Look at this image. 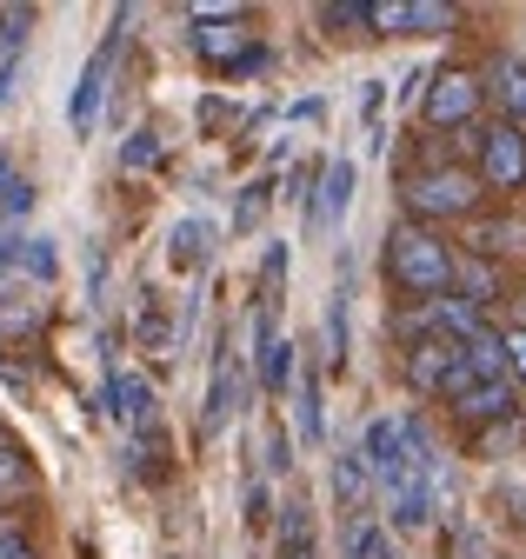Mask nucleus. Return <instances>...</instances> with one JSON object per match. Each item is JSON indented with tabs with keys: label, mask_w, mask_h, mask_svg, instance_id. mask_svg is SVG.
<instances>
[{
	"label": "nucleus",
	"mask_w": 526,
	"mask_h": 559,
	"mask_svg": "<svg viewBox=\"0 0 526 559\" xmlns=\"http://www.w3.org/2000/svg\"><path fill=\"white\" fill-rule=\"evenodd\" d=\"M453 247L433 234V227H414V221H401L386 234V280L401 294H414V300H440V294H453Z\"/></svg>",
	"instance_id": "f257e3e1"
},
{
	"label": "nucleus",
	"mask_w": 526,
	"mask_h": 559,
	"mask_svg": "<svg viewBox=\"0 0 526 559\" xmlns=\"http://www.w3.org/2000/svg\"><path fill=\"white\" fill-rule=\"evenodd\" d=\"M401 200H407L414 227H427V221H474V214H480V200H487V187H480L474 167L440 160V167L407 174V180H401Z\"/></svg>",
	"instance_id": "f03ea898"
},
{
	"label": "nucleus",
	"mask_w": 526,
	"mask_h": 559,
	"mask_svg": "<svg viewBox=\"0 0 526 559\" xmlns=\"http://www.w3.org/2000/svg\"><path fill=\"white\" fill-rule=\"evenodd\" d=\"M407 380H414V393H440V400H459L480 373L467 367V346L459 340H440V333H427V340H414L407 346Z\"/></svg>",
	"instance_id": "7ed1b4c3"
},
{
	"label": "nucleus",
	"mask_w": 526,
	"mask_h": 559,
	"mask_svg": "<svg viewBox=\"0 0 526 559\" xmlns=\"http://www.w3.org/2000/svg\"><path fill=\"white\" fill-rule=\"evenodd\" d=\"M474 154H480V187H493V193H519L526 187V133L519 127H506V120H493V127H480L474 133Z\"/></svg>",
	"instance_id": "20e7f679"
},
{
	"label": "nucleus",
	"mask_w": 526,
	"mask_h": 559,
	"mask_svg": "<svg viewBox=\"0 0 526 559\" xmlns=\"http://www.w3.org/2000/svg\"><path fill=\"white\" fill-rule=\"evenodd\" d=\"M480 100H487L480 74H467V67H440L433 87H427V107H420V114H427V127H474Z\"/></svg>",
	"instance_id": "39448f33"
},
{
	"label": "nucleus",
	"mask_w": 526,
	"mask_h": 559,
	"mask_svg": "<svg viewBox=\"0 0 526 559\" xmlns=\"http://www.w3.org/2000/svg\"><path fill=\"white\" fill-rule=\"evenodd\" d=\"M120 27H127V14H113V34L94 47V60L81 67V87H74V100H68V120H74V133H94V120H100V100H107V81H113V60H120Z\"/></svg>",
	"instance_id": "423d86ee"
},
{
	"label": "nucleus",
	"mask_w": 526,
	"mask_h": 559,
	"mask_svg": "<svg viewBox=\"0 0 526 559\" xmlns=\"http://www.w3.org/2000/svg\"><path fill=\"white\" fill-rule=\"evenodd\" d=\"M367 27L373 34H446L459 27V8H446V0H373Z\"/></svg>",
	"instance_id": "0eeeda50"
},
{
	"label": "nucleus",
	"mask_w": 526,
	"mask_h": 559,
	"mask_svg": "<svg viewBox=\"0 0 526 559\" xmlns=\"http://www.w3.org/2000/svg\"><path fill=\"white\" fill-rule=\"evenodd\" d=\"M347 206H354V160H326V167H320V193L307 200L313 234H334V227L347 221Z\"/></svg>",
	"instance_id": "6e6552de"
},
{
	"label": "nucleus",
	"mask_w": 526,
	"mask_h": 559,
	"mask_svg": "<svg viewBox=\"0 0 526 559\" xmlns=\"http://www.w3.org/2000/svg\"><path fill=\"white\" fill-rule=\"evenodd\" d=\"M253 360H260V386L274 400L294 386V340L274 333V313H253Z\"/></svg>",
	"instance_id": "1a4fd4ad"
},
{
	"label": "nucleus",
	"mask_w": 526,
	"mask_h": 559,
	"mask_svg": "<svg viewBox=\"0 0 526 559\" xmlns=\"http://www.w3.org/2000/svg\"><path fill=\"white\" fill-rule=\"evenodd\" d=\"M334 500H340L347 513H367V500H373V466H367L360 447L334 453Z\"/></svg>",
	"instance_id": "9d476101"
},
{
	"label": "nucleus",
	"mask_w": 526,
	"mask_h": 559,
	"mask_svg": "<svg viewBox=\"0 0 526 559\" xmlns=\"http://www.w3.org/2000/svg\"><path fill=\"white\" fill-rule=\"evenodd\" d=\"M27 493H34V460L8 427H0V507H21Z\"/></svg>",
	"instance_id": "9b49d317"
},
{
	"label": "nucleus",
	"mask_w": 526,
	"mask_h": 559,
	"mask_svg": "<svg viewBox=\"0 0 526 559\" xmlns=\"http://www.w3.org/2000/svg\"><path fill=\"white\" fill-rule=\"evenodd\" d=\"M193 53H201L207 67H240V53H247V34H240V21L193 27Z\"/></svg>",
	"instance_id": "f8f14e48"
},
{
	"label": "nucleus",
	"mask_w": 526,
	"mask_h": 559,
	"mask_svg": "<svg viewBox=\"0 0 526 559\" xmlns=\"http://www.w3.org/2000/svg\"><path fill=\"white\" fill-rule=\"evenodd\" d=\"M453 406L467 413V419H506V413L519 406V393H513V380H474Z\"/></svg>",
	"instance_id": "ddd939ff"
},
{
	"label": "nucleus",
	"mask_w": 526,
	"mask_h": 559,
	"mask_svg": "<svg viewBox=\"0 0 526 559\" xmlns=\"http://www.w3.org/2000/svg\"><path fill=\"white\" fill-rule=\"evenodd\" d=\"M113 413H120L134 433H154V386L134 380V373H113Z\"/></svg>",
	"instance_id": "4468645a"
},
{
	"label": "nucleus",
	"mask_w": 526,
	"mask_h": 559,
	"mask_svg": "<svg viewBox=\"0 0 526 559\" xmlns=\"http://www.w3.org/2000/svg\"><path fill=\"white\" fill-rule=\"evenodd\" d=\"M467 253L474 260H500V253H526V221H480L467 234Z\"/></svg>",
	"instance_id": "2eb2a0df"
},
{
	"label": "nucleus",
	"mask_w": 526,
	"mask_h": 559,
	"mask_svg": "<svg viewBox=\"0 0 526 559\" xmlns=\"http://www.w3.org/2000/svg\"><path fill=\"white\" fill-rule=\"evenodd\" d=\"M234 354H227V340H220V360H214V386H207V413H201V433H220L227 419H234Z\"/></svg>",
	"instance_id": "dca6fc26"
},
{
	"label": "nucleus",
	"mask_w": 526,
	"mask_h": 559,
	"mask_svg": "<svg viewBox=\"0 0 526 559\" xmlns=\"http://www.w3.org/2000/svg\"><path fill=\"white\" fill-rule=\"evenodd\" d=\"M207 253H214V227H207V221H180V227H174L167 260H174L180 273H201V266H207Z\"/></svg>",
	"instance_id": "f3484780"
},
{
	"label": "nucleus",
	"mask_w": 526,
	"mask_h": 559,
	"mask_svg": "<svg viewBox=\"0 0 526 559\" xmlns=\"http://www.w3.org/2000/svg\"><path fill=\"white\" fill-rule=\"evenodd\" d=\"M480 87L506 107V127H513V120H519V107H526V60H513V53H506V60H493V74H487Z\"/></svg>",
	"instance_id": "a211bd4d"
},
{
	"label": "nucleus",
	"mask_w": 526,
	"mask_h": 559,
	"mask_svg": "<svg viewBox=\"0 0 526 559\" xmlns=\"http://www.w3.org/2000/svg\"><path fill=\"white\" fill-rule=\"evenodd\" d=\"M347 559H401V546H393V533L380 520H354L347 526Z\"/></svg>",
	"instance_id": "6ab92c4d"
},
{
	"label": "nucleus",
	"mask_w": 526,
	"mask_h": 559,
	"mask_svg": "<svg viewBox=\"0 0 526 559\" xmlns=\"http://www.w3.org/2000/svg\"><path fill=\"white\" fill-rule=\"evenodd\" d=\"M280 559H313V507L294 500L280 520Z\"/></svg>",
	"instance_id": "aec40b11"
},
{
	"label": "nucleus",
	"mask_w": 526,
	"mask_h": 559,
	"mask_svg": "<svg viewBox=\"0 0 526 559\" xmlns=\"http://www.w3.org/2000/svg\"><path fill=\"white\" fill-rule=\"evenodd\" d=\"M294 400H300V440L320 447V440H326V419H320V380L300 373V380H294Z\"/></svg>",
	"instance_id": "412c9836"
},
{
	"label": "nucleus",
	"mask_w": 526,
	"mask_h": 559,
	"mask_svg": "<svg viewBox=\"0 0 526 559\" xmlns=\"http://www.w3.org/2000/svg\"><path fill=\"white\" fill-rule=\"evenodd\" d=\"M141 346H147V354L154 360H167L174 354V326H167V307L147 294V307H141Z\"/></svg>",
	"instance_id": "4be33fe9"
},
{
	"label": "nucleus",
	"mask_w": 526,
	"mask_h": 559,
	"mask_svg": "<svg viewBox=\"0 0 526 559\" xmlns=\"http://www.w3.org/2000/svg\"><path fill=\"white\" fill-rule=\"evenodd\" d=\"M326 367H347V294H334L326 300Z\"/></svg>",
	"instance_id": "5701e85b"
},
{
	"label": "nucleus",
	"mask_w": 526,
	"mask_h": 559,
	"mask_svg": "<svg viewBox=\"0 0 526 559\" xmlns=\"http://www.w3.org/2000/svg\"><path fill=\"white\" fill-rule=\"evenodd\" d=\"M0 559H40V546L21 520H0Z\"/></svg>",
	"instance_id": "b1692460"
},
{
	"label": "nucleus",
	"mask_w": 526,
	"mask_h": 559,
	"mask_svg": "<svg viewBox=\"0 0 526 559\" xmlns=\"http://www.w3.org/2000/svg\"><path fill=\"white\" fill-rule=\"evenodd\" d=\"M154 160H160V133H154V127H141V133L120 147V167H154Z\"/></svg>",
	"instance_id": "393cba45"
},
{
	"label": "nucleus",
	"mask_w": 526,
	"mask_h": 559,
	"mask_svg": "<svg viewBox=\"0 0 526 559\" xmlns=\"http://www.w3.org/2000/svg\"><path fill=\"white\" fill-rule=\"evenodd\" d=\"M320 27H367L360 0H340V8H320Z\"/></svg>",
	"instance_id": "a878e982"
},
{
	"label": "nucleus",
	"mask_w": 526,
	"mask_h": 559,
	"mask_svg": "<svg viewBox=\"0 0 526 559\" xmlns=\"http://www.w3.org/2000/svg\"><path fill=\"white\" fill-rule=\"evenodd\" d=\"M500 340H506V373L526 380V326H513V333H500Z\"/></svg>",
	"instance_id": "bb28decb"
},
{
	"label": "nucleus",
	"mask_w": 526,
	"mask_h": 559,
	"mask_svg": "<svg viewBox=\"0 0 526 559\" xmlns=\"http://www.w3.org/2000/svg\"><path fill=\"white\" fill-rule=\"evenodd\" d=\"M260 206H267V187H253V193L240 200V214H234V221H240V227H253V221H260Z\"/></svg>",
	"instance_id": "cd10ccee"
},
{
	"label": "nucleus",
	"mask_w": 526,
	"mask_h": 559,
	"mask_svg": "<svg viewBox=\"0 0 526 559\" xmlns=\"http://www.w3.org/2000/svg\"><path fill=\"white\" fill-rule=\"evenodd\" d=\"M267 466H274V473H287V466H294V447H287V433H274V440H267Z\"/></svg>",
	"instance_id": "c85d7f7f"
},
{
	"label": "nucleus",
	"mask_w": 526,
	"mask_h": 559,
	"mask_svg": "<svg viewBox=\"0 0 526 559\" xmlns=\"http://www.w3.org/2000/svg\"><path fill=\"white\" fill-rule=\"evenodd\" d=\"M513 127H519V133H526V107H519V120H513Z\"/></svg>",
	"instance_id": "c756f323"
}]
</instances>
